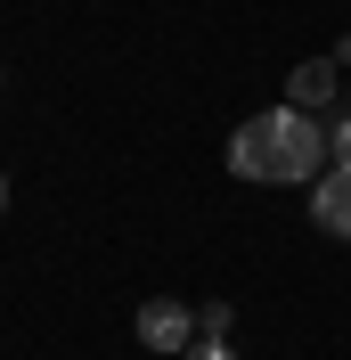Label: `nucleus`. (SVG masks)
I'll list each match as a JSON object with an SVG mask.
<instances>
[{
  "label": "nucleus",
  "mask_w": 351,
  "mask_h": 360,
  "mask_svg": "<svg viewBox=\"0 0 351 360\" xmlns=\"http://www.w3.org/2000/svg\"><path fill=\"white\" fill-rule=\"evenodd\" d=\"M327 156H335V172H351V115L327 131Z\"/></svg>",
  "instance_id": "39448f33"
},
{
  "label": "nucleus",
  "mask_w": 351,
  "mask_h": 360,
  "mask_svg": "<svg viewBox=\"0 0 351 360\" xmlns=\"http://www.w3.org/2000/svg\"><path fill=\"white\" fill-rule=\"evenodd\" d=\"M188 328H197V319L180 311V303H164V295L139 311V344H147V352H180V360H188Z\"/></svg>",
  "instance_id": "f03ea898"
},
{
  "label": "nucleus",
  "mask_w": 351,
  "mask_h": 360,
  "mask_svg": "<svg viewBox=\"0 0 351 360\" xmlns=\"http://www.w3.org/2000/svg\"><path fill=\"white\" fill-rule=\"evenodd\" d=\"M310 221L327 229V238H351V172H327L310 188Z\"/></svg>",
  "instance_id": "7ed1b4c3"
},
{
  "label": "nucleus",
  "mask_w": 351,
  "mask_h": 360,
  "mask_svg": "<svg viewBox=\"0 0 351 360\" xmlns=\"http://www.w3.org/2000/svg\"><path fill=\"white\" fill-rule=\"evenodd\" d=\"M327 98H335V58H310L294 74V107H327Z\"/></svg>",
  "instance_id": "20e7f679"
},
{
  "label": "nucleus",
  "mask_w": 351,
  "mask_h": 360,
  "mask_svg": "<svg viewBox=\"0 0 351 360\" xmlns=\"http://www.w3.org/2000/svg\"><path fill=\"white\" fill-rule=\"evenodd\" d=\"M319 164H327V131L303 123V115H286V107L245 115L237 139H229V172L237 180H310V188H319V180H327Z\"/></svg>",
  "instance_id": "f257e3e1"
},
{
  "label": "nucleus",
  "mask_w": 351,
  "mask_h": 360,
  "mask_svg": "<svg viewBox=\"0 0 351 360\" xmlns=\"http://www.w3.org/2000/svg\"><path fill=\"white\" fill-rule=\"evenodd\" d=\"M0 205H8V172H0Z\"/></svg>",
  "instance_id": "6e6552de"
},
{
  "label": "nucleus",
  "mask_w": 351,
  "mask_h": 360,
  "mask_svg": "<svg viewBox=\"0 0 351 360\" xmlns=\"http://www.w3.org/2000/svg\"><path fill=\"white\" fill-rule=\"evenodd\" d=\"M197 328H204V336L220 344V336H229V303H204V311H197Z\"/></svg>",
  "instance_id": "423d86ee"
},
{
  "label": "nucleus",
  "mask_w": 351,
  "mask_h": 360,
  "mask_svg": "<svg viewBox=\"0 0 351 360\" xmlns=\"http://www.w3.org/2000/svg\"><path fill=\"white\" fill-rule=\"evenodd\" d=\"M188 360H237L229 344H188Z\"/></svg>",
  "instance_id": "0eeeda50"
}]
</instances>
